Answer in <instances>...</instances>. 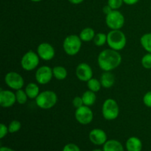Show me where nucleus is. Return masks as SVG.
Instances as JSON below:
<instances>
[{
  "label": "nucleus",
  "mask_w": 151,
  "mask_h": 151,
  "mask_svg": "<svg viewBox=\"0 0 151 151\" xmlns=\"http://www.w3.org/2000/svg\"><path fill=\"white\" fill-rule=\"evenodd\" d=\"M122 56L118 51L112 49L104 50L99 54L97 63L104 72H111L120 65Z\"/></svg>",
  "instance_id": "1"
},
{
  "label": "nucleus",
  "mask_w": 151,
  "mask_h": 151,
  "mask_svg": "<svg viewBox=\"0 0 151 151\" xmlns=\"http://www.w3.org/2000/svg\"><path fill=\"white\" fill-rule=\"evenodd\" d=\"M126 43V36L120 29H111L107 34V44L110 49L120 51L125 48Z\"/></svg>",
  "instance_id": "2"
},
{
  "label": "nucleus",
  "mask_w": 151,
  "mask_h": 151,
  "mask_svg": "<svg viewBox=\"0 0 151 151\" xmlns=\"http://www.w3.org/2000/svg\"><path fill=\"white\" fill-rule=\"evenodd\" d=\"M58 101V96L52 91H44L40 92L35 98V103L38 107L41 109H50L55 106Z\"/></svg>",
  "instance_id": "3"
},
{
  "label": "nucleus",
  "mask_w": 151,
  "mask_h": 151,
  "mask_svg": "<svg viewBox=\"0 0 151 151\" xmlns=\"http://www.w3.org/2000/svg\"><path fill=\"white\" fill-rule=\"evenodd\" d=\"M82 41L77 35H69L65 38L63 42V48L65 52L70 56H74L80 52Z\"/></svg>",
  "instance_id": "4"
},
{
  "label": "nucleus",
  "mask_w": 151,
  "mask_h": 151,
  "mask_svg": "<svg viewBox=\"0 0 151 151\" xmlns=\"http://www.w3.org/2000/svg\"><path fill=\"white\" fill-rule=\"evenodd\" d=\"M102 114L106 120L116 119L119 114V108L116 100L111 98L105 100L102 107Z\"/></svg>",
  "instance_id": "5"
},
{
  "label": "nucleus",
  "mask_w": 151,
  "mask_h": 151,
  "mask_svg": "<svg viewBox=\"0 0 151 151\" xmlns=\"http://www.w3.org/2000/svg\"><path fill=\"white\" fill-rule=\"evenodd\" d=\"M106 23L111 29H120L125 24V17L119 10H113L106 16Z\"/></svg>",
  "instance_id": "6"
},
{
  "label": "nucleus",
  "mask_w": 151,
  "mask_h": 151,
  "mask_svg": "<svg viewBox=\"0 0 151 151\" xmlns=\"http://www.w3.org/2000/svg\"><path fill=\"white\" fill-rule=\"evenodd\" d=\"M39 56L32 50L27 52L21 59V66L25 71H32L39 64Z\"/></svg>",
  "instance_id": "7"
},
{
  "label": "nucleus",
  "mask_w": 151,
  "mask_h": 151,
  "mask_svg": "<svg viewBox=\"0 0 151 151\" xmlns=\"http://www.w3.org/2000/svg\"><path fill=\"white\" fill-rule=\"evenodd\" d=\"M75 116L76 120L81 125H88L91 123L94 118V114L88 106H83L77 109L75 111Z\"/></svg>",
  "instance_id": "8"
},
{
  "label": "nucleus",
  "mask_w": 151,
  "mask_h": 151,
  "mask_svg": "<svg viewBox=\"0 0 151 151\" xmlns=\"http://www.w3.org/2000/svg\"><path fill=\"white\" fill-rule=\"evenodd\" d=\"M4 82L8 87L14 90L22 89L24 85V81L20 74L10 72L4 77Z\"/></svg>",
  "instance_id": "9"
},
{
  "label": "nucleus",
  "mask_w": 151,
  "mask_h": 151,
  "mask_svg": "<svg viewBox=\"0 0 151 151\" xmlns=\"http://www.w3.org/2000/svg\"><path fill=\"white\" fill-rule=\"evenodd\" d=\"M35 80L37 82L41 85L49 83L52 79L53 71L52 68L48 66H41L37 69L35 72Z\"/></svg>",
  "instance_id": "10"
},
{
  "label": "nucleus",
  "mask_w": 151,
  "mask_h": 151,
  "mask_svg": "<svg viewBox=\"0 0 151 151\" xmlns=\"http://www.w3.org/2000/svg\"><path fill=\"white\" fill-rule=\"evenodd\" d=\"M37 53L40 58L49 61L53 59L55 55V49L49 43H41L37 47Z\"/></svg>",
  "instance_id": "11"
},
{
  "label": "nucleus",
  "mask_w": 151,
  "mask_h": 151,
  "mask_svg": "<svg viewBox=\"0 0 151 151\" xmlns=\"http://www.w3.org/2000/svg\"><path fill=\"white\" fill-rule=\"evenodd\" d=\"M75 74L78 80L83 82H87L92 78L93 70L88 63H81L77 66Z\"/></svg>",
  "instance_id": "12"
},
{
  "label": "nucleus",
  "mask_w": 151,
  "mask_h": 151,
  "mask_svg": "<svg viewBox=\"0 0 151 151\" xmlns=\"http://www.w3.org/2000/svg\"><path fill=\"white\" fill-rule=\"evenodd\" d=\"M16 102V94L10 90L0 89V106L2 108H10Z\"/></svg>",
  "instance_id": "13"
},
{
  "label": "nucleus",
  "mask_w": 151,
  "mask_h": 151,
  "mask_svg": "<svg viewBox=\"0 0 151 151\" xmlns=\"http://www.w3.org/2000/svg\"><path fill=\"white\" fill-rule=\"evenodd\" d=\"M89 139L96 145H102L107 142V134L103 130L94 128L90 131Z\"/></svg>",
  "instance_id": "14"
},
{
  "label": "nucleus",
  "mask_w": 151,
  "mask_h": 151,
  "mask_svg": "<svg viewBox=\"0 0 151 151\" xmlns=\"http://www.w3.org/2000/svg\"><path fill=\"white\" fill-rule=\"evenodd\" d=\"M126 149L128 151H142V142L137 137H130L126 142Z\"/></svg>",
  "instance_id": "15"
},
{
  "label": "nucleus",
  "mask_w": 151,
  "mask_h": 151,
  "mask_svg": "<svg viewBox=\"0 0 151 151\" xmlns=\"http://www.w3.org/2000/svg\"><path fill=\"white\" fill-rule=\"evenodd\" d=\"M100 83L103 88H110L115 83V78L110 72H105L100 78Z\"/></svg>",
  "instance_id": "16"
},
{
  "label": "nucleus",
  "mask_w": 151,
  "mask_h": 151,
  "mask_svg": "<svg viewBox=\"0 0 151 151\" xmlns=\"http://www.w3.org/2000/svg\"><path fill=\"white\" fill-rule=\"evenodd\" d=\"M103 151H124V148L119 141L111 139L103 145Z\"/></svg>",
  "instance_id": "17"
},
{
  "label": "nucleus",
  "mask_w": 151,
  "mask_h": 151,
  "mask_svg": "<svg viewBox=\"0 0 151 151\" xmlns=\"http://www.w3.org/2000/svg\"><path fill=\"white\" fill-rule=\"evenodd\" d=\"M82 99L83 101L84 106L90 107V106H92L95 103L97 97H96L95 92L88 90V91H86L83 94Z\"/></svg>",
  "instance_id": "18"
},
{
  "label": "nucleus",
  "mask_w": 151,
  "mask_h": 151,
  "mask_svg": "<svg viewBox=\"0 0 151 151\" xmlns=\"http://www.w3.org/2000/svg\"><path fill=\"white\" fill-rule=\"evenodd\" d=\"M25 91L29 99H35L40 94L39 87L34 83H29L25 88Z\"/></svg>",
  "instance_id": "19"
},
{
  "label": "nucleus",
  "mask_w": 151,
  "mask_h": 151,
  "mask_svg": "<svg viewBox=\"0 0 151 151\" xmlns=\"http://www.w3.org/2000/svg\"><path fill=\"white\" fill-rule=\"evenodd\" d=\"M95 35V32L92 28L86 27L81 31L79 36L81 41L83 42H89V41H93Z\"/></svg>",
  "instance_id": "20"
},
{
  "label": "nucleus",
  "mask_w": 151,
  "mask_h": 151,
  "mask_svg": "<svg viewBox=\"0 0 151 151\" xmlns=\"http://www.w3.org/2000/svg\"><path fill=\"white\" fill-rule=\"evenodd\" d=\"M53 71V77L56 78L58 81H63L65 80L67 77V71H66V68L61 66H55L52 69Z\"/></svg>",
  "instance_id": "21"
},
{
  "label": "nucleus",
  "mask_w": 151,
  "mask_h": 151,
  "mask_svg": "<svg viewBox=\"0 0 151 151\" xmlns=\"http://www.w3.org/2000/svg\"><path fill=\"white\" fill-rule=\"evenodd\" d=\"M140 44L145 51L151 53V32L144 34L141 37Z\"/></svg>",
  "instance_id": "22"
},
{
  "label": "nucleus",
  "mask_w": 151,
  "mask_h": 151,
  "mask_svg": "<svg viewBox=\"0 0 151 151\" xmlns=\"http://www.w3.org/2000/svg\"><path fill=\"white\" fill-rule=\"evenodd\" d=\"M87 86H88V90L94 92H97L101 88V83L100 81H98L96 78H91L88 81H87Z\"/></svg>",
  "instance_id": "23"
},
{
  "label": "nucleus",
  "mask_w": 151,
  "mask_h": 151,
  "mask_svg": "<svg viewBox=\"0 0 151 151\" xmlns=\"http://www.w3.org/2000/svg\"><path fill=\"white\" fill-rule=\"evenodd\" d=\"M93 41L97 47H102L107 43V35L103 32L97 33L93 39Z\"/></svg>",
  "instance_id": "24"
},
{
  "label": "nucleus",
  "mask_w": 151,
  "mask_h": 151,
  "mask_svg": "<svg viewBox=\"0 0 151 151\" xmlns=\"http://www.w3.org/2000/svg\"><path fill=\"white\" fill-rule=\"evenodd\" d=\"M15 94H16V102L20 105L25 104L27 103V99L29 98L27 94L26 91L22 90V89L16 90Z\"/></svg>",
  "instance_id": "25"
},
{
  "label": "nucleus",
  "mask_w": 151,
  "mask_h": 151,
  "mask_svg": "<svg viewBox=\"0 0 151 151\" xmlns=\"http://www.w3.org/2000/svg\"><path fill=\"white\" fill-rule=\"evenodd\" d=\"M22 128V124L18 120H13L10 122L8 125L9 133L13 134V133L18 132Z\"/></svg>",
  "instance_id": "26"
},
{
  "label": "nucleus",
  "mask_w": 151,
  "mask_h": 151,
  "mask_svg": "<svg viewBox=\"0 0 151 151\" xmlns=\"http://www.w3.org/2000/svg\"><path fill=\"white\" fill-rule=\"evenodd\" d=\"M142 65L146 69H151V53L147 52L142 57L141 60Z\"/></svg>",
  "instance_id": "27"
},
{
  "label": "nucleus",
  "mask_w": 151,
  "mask_h": 151,
  "mask_svg": "<svg viewBox=\"0 0 151 151\" xmlns=\"http://www.w3.org/2000/svg\"><path fill=\"white\" fill-rule=\"evenodd\" d=\"M123 0H108V4L112 8V10H118L122 7Z\"/></svg>",
  "instance_id": "28"
},
{
  "label": "nucleus",
  "mask_w": 151,
  "mask_h": 151,
  "mask_svg": "<svg viewBox=\"0 0 151 151\" xmlns=\"http://www.w3.org/2000/svg\"><path fill=\"white\" fill-rule=\"evenodd\" d=\"M72 104H73V106L76 109H79V108L84 106L82 97H78V96L75 97V98L73 99V100H72Z\"/></svg>",
  "instance_id": "29"
},
{
  "label": "nucleus",
  "mask_w": 151,
  "mask_h": 151,
  "mask_svg": "<svg viewBox=\"0 0 151 151\" xmlns=\"http://www.w3.org/2000/svg\"><path fill=\"white\" fill-rule=\"evenodd\" d=\"M143 103L145 106L151 108V91H147L143 97Z\"/></svg>",
  "instance_id": "30"
},
{
  "label": "nucleus",
  "mask_w": 151,
  "mask_h": 151,
  "mask_svg": "<svg viewBox=\"0 0 151 151\" xmlns=\"http://www.w3.org/2000/svg\"><path fill=\"white\" fill-rule=\"evenodd\" d=\"M63 151H81V149L77 145L73 144V143H69V144L66 145L64 146Z\"/></svg>",
  "instance_id": "31"
},
{
  "label": "nucleus",
  "mask_w": 151,
  "mask_h": 151,
  "mask_svg": "<svg viewBox=\"0 0 151 151\" xmlns=\"http://www.w3.org/2000/svg\"><path fill=\"white\" fill-rule=\"evenodd\" d=\"M9 132L8 127L6 126L4 124L1 123L0 125V138L3 139L6 135L7 134V133Z\"/></svg>",
  "instance_id": "32"
},
{
  "label": "nucleus",
  "mask_w": 151,
  "mask_h": 151,
  "mask_svg": "<svg viewBox=\"0 0 151 151\" xmlns=\"http://www.w3.org/2000/svg\"><path fill=\"white\" fill-rule=\"evenodd\" d=\"M112 10H112V8L109 5V4H108V5L104 6V7H103V13H104V14H106V16H107L108 14H109V13H110Z\"/></svg>",
  "instance_id": "33"
},
{
  "label": "nucleus",
  "mask_w": 151,
  "mask_h": 151,
  "mask_svg": "<svg viewBox=\"0 0 151 151\" xmlns=\"http://www.w3.org/2000/svg\"><path fill=\"white\" fill-rule=\"evenodd\" d=\"M139 0H123V2L128 5H134L137 4Z\"/></svg>",
  "instance_id": "34"
},
{
  "label": "nucleus",
  "mask_w": 151,
  "mask_h": 151,
  "mask_svg": "<svg viewBox=\"0 0 151 151\" xmlns=\"http://www.w3.org/2000/svg\"><path fill=\"white\" fill-rule=\"evenodd\" d=\"M68 1L73 4H79L82 3L84 0H68Z\"/></svg>",
  "instance_id": "35"
},
{
  "label": "nucleus",
  "mask_w": 151,
  "mask_h": 151,
  "mask_svg": "<svg viewBox=\"0 0 151 151\" xmlns=\"http://www.w3.org/2000/svg\"><path fill=\"white\" fill-rule=\"evenodd\" d=\"M0 151H15L13 149L10 148V147H1L0 148Z\"/></svg>",
  "instance_id": "36"
},
{
  "label": "nucleus",
  "mask_w": 151,
  "mask_h": 151,
  "mask_svg": "<svg viewBox=\"0 0 151 151\" xmlns=\"http://www.w3.org/2000/svg\"><path fill=\"white\" fill-rule=\"evenodd\" d=\"M30 1H34V2H38V1H42V0H30Z\"/></svg>",
  "instance_id": "37"
},
{
  "label": "nucleus",
  "mask_w": 151,
  "mask_h": 151,
  "mask_svg": "<svg viewBox=\"0 0 151 151\" xmlns=\"http://www.w3.org/2000/svg\"><path fill=\"white\" fill-rule=\"evenodd\" d=\"M92 151H103V150H100V149H95V150H92Z\"/></svg>",
  "instance_id": "38"
},
{
  "label": "nucleus",
  "mask_w": 151,
  "mask_h": 151,
  "mask_svg": "<svg viewBox=\"0 0 151 151\" xmlns=\"http://www.w3.org/2000/svg\"><path fill=\"white\" fill-rule=\"evenodd\" d=\"M150 10H151V4H150Z\"/></svg>",
  "instance_id": "39"
}]
</instances>
